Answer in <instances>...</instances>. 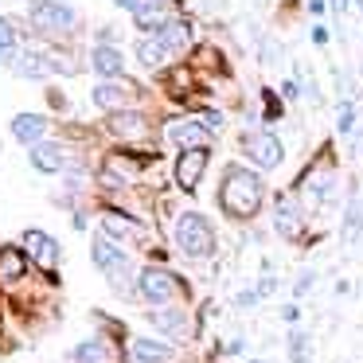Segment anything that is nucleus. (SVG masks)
Segmentation results:
<instances>
[{"label": "nucleus", "instance_id": "nucleus-22", "mask_svg": "<svg viewBox=\"0 0 363 363\" xmlns=\"http://www.w3.org/2000/svg\"><path fill=\"white\" fill-rule=\"evenodd\" d=\"M359 230H363V203L352 199V207H347V223H344V238H355Z\"/></svg>", "mask_w": 363, "mask_h": 363}, {"label": "nucleus", "instance_id": "nucleus-3", "mask_svg": "<svg viewBox=\"0 0 363 363\" xmlns=\"http://www.w3.org/2000/svg\"><path fill=\"white\" fill-rule=\"evenodd\" d=\"M90 254H94V266L110 274L113 289H118V293H125V297H129V258H125V254H121L118 246L110 242V238H102V235L94 238Z\"/></svg>", "mask_w": 363, "mask_h": 363}, {"label": "nucleus", "instance_id": "nucleus-25", "mask_svg": "<svg viewBox=\"0 0 363 363\" xmlns=\"http://www.w3.org/2000/svg\"><path fill=\"white\" fill-rule=\"evenodd\" d=\"M289 359L293 363H308V336H301V332L289 336Z\"/></svg>", "mask_w": 363, "mask_h": 363}, {"label": "nucleus", "instance_id": "nucleus-9", "mask_svg": "<svg viewBox=\"0 0 363 363\" xmlns=\"http://www.w3.org/2000/svg\"><path fill=\"white\" fill-rule=\"evenodd\" d=\"M110 133L121 137V141H141V137H149V121L141 118V113H113L110 118Z\"/></svg>", "mask_w": 363, "mask_h": 363}, {"label": "nucleus", "instance_id": "nucleus-12", "mask_svg": "<svg viewBox=\"0 0 363 363\" xmlns=\"http://www.w3.org/2000/svg\"><path fill=\"white\" fill-rule=\"evenodd\" d=\"M43 129H48V121H43L40 113H20V118L12 121V133H16V141H24V145H40Z\"/></svg>", "mask_w": 363, "mask_h": 363}, {"label": "nucleus", "instance_id": "nucleus-27", "mask_svg": "<svg viewBox=\"0 0 363 363\" xmlns=\"http://www.w3.org/2000/svg\"><path fill=\"white\" fill-rule=\"evenodd\" d=\"M352 121H355V110H352V106H340V133H352Z\"/></svg>", "mask_w": 363, "mask_h": 363}, {"label": "nucleus", "instance_id": "nucleus-30", "mask_svg": "<svg viewBox=\"0 0 363 363\" xmlns=\"http://www.w3.org/2000/svg\"><path fill=\"white\" fill-rule=\"evenodd\" d=\"M316 277L313 274H301V281H297V293H308V285H313Z\"/></svg>", "mask_w": 363, "mask_h": 363}, {"label": "nucleus", "instance_id": "nucleus-18", "mask_svg": "<svg viewBox=\"0 0 363 363\" xmlns=\"http://www.w3.org/2000/svg\"><path fill=\"white\" fill-rule=\"evenodd\" d=\"M277 230L281 235H301V215H297V207L289 203V199H277Z\"/></svg>", "mask_w": 363, "mask_h": 363}, {"label": "nucleus", "instance_id": "nucleus-24", "mask_svg": "<svg viewBox=\"0 0 363 363\" xmlns=\"http://www.w3.org/2000/svg\"><path fill=\"white\" fill-rule=\"evenodd\" d=\"M160 20H164V4H141V12H137V24L141 28H152V24H160Z\"/></svg>", "mask_w": 363, "mask_h": 363}, {"label": "nucleus", "instance_id": "nucleus-10", "mask_svg": "<svg viewBox=\"0 0 363 363\" xmlns=\"http://www.w3.org/2000/svg\"><path fill=\"white\" fill-rule=\"evenodd\" d=\"M32 164L40 168V172H63V168L71 164V157H67L63 145H35V149H32Z\"/></svg>", "mask_w": 363, "mask_h": 363}, {"label": "nucleus", "instance_id": "nucleus-19", "mask_svg": "<svg viewBox=\"0 0 363 363\" xmlns=\"http://www.w3.org/2000/svg\"><path fill=\"white\" fill-rule=\"evenodd\" d=\"M102 227L110 230V235H118V238L137 235V223H133V219H125V215H118V211H106V215H102Z\"/></svg>", "mask_w": 363, "mask_h": 363}, {"label": "nucleus", "instance_id": "nucleus-15", "mask_svg": "<svg viewBox=\"0 0 363 363\" xmlns=\"http://www.w3.org/2000/svg\"><path fill=\"white\" fill-rule=\"evenodd\" d=\"M149 320L157 324L160 332H172V336H188V332H191L188 316H184V313H172V308H164V313H152Z\"/></svg>", "mask_w": 363, "mask_h": 363}, {"label": "nucleus", "instance_id": "nucleus-31", "mask_svg": "<svg viewBox=\"0 0 363 363\" xmlns=\"http://www.w3.org/2000/svg\"><path fill=\"white\" fill-rule=\"evenodd\" d=\"M313 40L316 43H328V28H313Z\"/></svg>", "mask_w": 363, "mask_h": 363}, {"label": "nucleus", "instance_id": "nucleus-16", "mask_svg": "<svg viewBox=\"0 0 363 363\" xmlns=\"http://www.w3.org/2000/svg\"><path fill=\"white\" fill-rule=\"evenodd\" d=\"M121 67H125V63H121V55H118L113 48H94V71H98V74H106V79H118Z\"/></svg>", "mask_w": 363, "mask_h": 363}, {"label": "nucleus", "instance_id": "nucleus-11", "mask_svg": "<svg viewBox=\"0 0 363 363\" xmlns=\"http://www.w3.org/2000/svg\"><path fill=\"white\" fill-rule=\"evenodd\" d=\"M168 137H172L184 152H188V149H203V145H207V129L196 125V121H172V125H168Z\"/></svg>", "mask_w": 363, "mask_h": 363}, {"label": "nucleus", "instance_id": "nucleus-17", "mask_svg": "<svg viewBox=\"0 0 363 363\" xmlns=\"http://www.w3.org/2000/svg\"><path fill=\"white\" fill-rule=\"evenodd\" d=\"M125 102H129L125 90H118V86H94V106H102V110L121 113V110H125Z\"/></svg>", "mask_w": 363, "mask_h": 363}, {"label": "nucleus", "instance_id": "nucleus-7", "mask_svg": "<svg viewBox=\"0 0 363 363\" xmlns=\"http://www.w3.org/2000/svg\"><path fill=\"white\" fill-rule=\"evenodd\" d=\"M203 172H207V149H188L180 160H176V184L188 188V191L203 180Z\"/></svg>", "mask_w": 363, "mask_h": 363}, {"label": "nucleus", "instance_id": "nucleus-28", "mask_svg": "<svg viewBox=\"0 0 363 363\" xmlns=\"http://www.w3.org/2000/svg\"><path fill=\"white\" fill-rule=\"evenodd\" d=\"M43 71H48V67H43L40 59H32V55H28L24 67H20V74H43Z\"/></svg>", "mask_w": 363, "mask_h": 363}, {"label": "nucleus", "instance_id": "nucleus-1", "mask_svg": "<svg viewBox=\"0 0 363 363\" xmlns=\"http://www.w3.org/2000/svg\"><path fill=\"white\" fill-rule=\"evenodd\" d=\"M219 203H223V211L235 215V219H250L262 207V180L254 172H246V168H230V172L223 176Z\"/></svg>", "mask_w": 363, "mask_h": 363}, {"label": "nucleus", "instance_id": "nucleus-5", "mask_svg": "<svg viewBox=\"0 0 363 363\" xmlns=\"http://www.w3.org/2000/svg\"><path fill=\"white\" fill-rule=\"evenodd\" d=\"M32 24L43 28V32H63V28L74 24V12L59 0H35L32 4Z\"/></svg>", "mask_w": 363, "mask_h": 363}, {"label": "nucleus", "instance_id": "nucleus-29", "mask_svg": "<svg viewBox=\"0 0 363 363\" xmlns=\"http://www.w3.org/2000/svg\"><path fill=\"white\" fill-rule=\"evenodd\" d=\"M118 9H129V12H141V0H113Z\"/></svg>", "mask_w": 363, "mask_h": 363}, {"label": "nucleus", "instance_id": "nucleus-13", "mask_svg": "<svg viewBox=\"0 0 363 363\" xmlns=\"http://www.w3.org/2000/svg\"><path fill=\"white\" fill-rule=\"evenodd\" d=\"M24 266H28V258L16 246H4V250H0V281H20Z\"/></svg>", "mask_w": 363, "mask_h": 363}, {"label": "nucleus", "instance_id": "nucleus-6", "mask_svg": "<svg viewBox=\"0 0 363 363\" xmlns=\"http://www.w3.org/2000/svg\"><path fill=\"white\" fill-rule=\"evenodd\" d=\"M24 250L32 254V262H35L40 269L55 274V266H59V246H55V238H48L43 230H28V235H24Z\"/></svg>", "mask_w": 363, "mask_h": 363}, {"label": "nucleus", "instance_id": "nucleus-14", "mask_svg": "<svg viewBox=\"0 0 363 363\" xmlns=\"http://www.w3.org/2000/svg\"><path fill=\"white\" fill-rule=\"evenodd\" d=\"M168 344H157V340H133V359L137 363H168Z\"/></svg>", "mask_w": 363, "mask_h": 363}, {"label": "nucleus", "instance_id": "nucleus-8", "mask_svg": "<svg viewBox=\"0 0 363 363\" xmlns=\"http://www.w3.org/2000/svg\"><path fill=\"white\" fill-rule=\"evenodd\" d=\"M246 152H250V160L258 168H274L277 160H281V141L269 133H250L246 137Z\"/></svg>", "mask_w": 363, "mask_h": 363}, {"label": "nucleus", "instance_id": "nucleus-23", "mask_svg": "<svg viewBox=\"0 0 363 363\" xmlns=\"http://www.w3.org/2000/svg\"><path fill=\"white\" fill-rule=\"evenodd\" d=\"M79 359H82V363H113V355L106 352L102 344H82V347H79Z\"/></svg>", "mask_w": 363, "mask_h": 363}, {"label": "nucleus", "instance_id": "nucleus-33", "mask_svg": "<svg viewBox=\"0 0 363 363\" xmlns=\"http://www.w3.org/2000/svg\"><path fill=\"white\" fill-rule=\"evenodd\" d=\"M332 4H336V9H340V12H344V4H347V0H332Z\"/></svg>", "mask_w": 363, "mask_h": 363}, {"label": "nucleus", "instance_id": "nucleus-20", "mask_svg": "<svg viewBox=\"0 0 363 363\" xmlns=\"http://www.w3.org/2000/svg\"><path fill=\"white\" fill-rule=\"evenodd\" d=\"M137 55H141L145 67H160V63L168 59V48H164L160 40H145L141 48H137Z\"/></svg>", "mask_w": 363, "mask_h": 363}, {"label": "nucleus", "instance_id": "nucleus-32", "mask_svg": "<svg viewBox=\"0 0 363 363\" xmlns=\"http://www.w3.org/2000/svg\"><path fill=\"white\" fill-rule=\"evenodd\" d=\"M281 316L293 324V320H297V305H285V308H281Z\"/></svg>", "mask_w": 363, "mask_h": 363}, {"label": "nucleus", "instance_id": "nucleus-26", "mask_svg": "<svg viewBox=\"0 0 363 363\" xmlns=\"http://www.w3.org/2000/svg\"><path fill=\"white\" fill-rule=\"evenodd\" d=\"M12 48H16V32H12L9 20H0V59H9Z\"/></svg>", "mask_w": 363, "mask_h": 363}, {"label": "nucleus", "instance_id": "nucleus-2", "mask_svg": "<svg viewBox=\"0 0 363 363\" xmlns=\"http://www.w3.org/2000/svg\"><path fill=\"white\" fill-rule=\"evenodd\" d=\"M176 242H180V250L191 254V258H207V254L215 250L211 227H207V219L196 215V211L180 215V223H176Z\"/></svg>", "mask_w": 363, "mask_h": 363}, {"label": "nucleus", "instance_id": "nucleus-21", "mask_svg": "<svg viewBox=\"0 0 363 363\" xmlns=\"http://www.w3.org/2000/svg\"><path fill=\"white\" fill-rule=\"evenodd\" d=\"M164 48H184L188 43V24H168V28H160V35H157Z\"/></svg>", "mask_w": 363, "mask_h": 363}, {"label": "nucleus", "instance_id": "nucleus-4", "mask_svg": "<svg viewBox=\"0 0 363 363\" xmlns=\"http://www.w3.org/2000/svg\"><path fill=\"white\" fill-rule=\"evenodd\" d=\"M137 289H141L145 301H152V305H164V301L176 297V289H180V285H176V277L168 274V269L149 266V269L141 274V285H137Z\"/></svg>", "mask_w": 363, "mask_h": 363}]
</instances>
